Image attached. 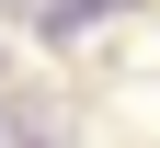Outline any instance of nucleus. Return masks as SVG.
I'll list each match as a JSON object with an SVG mask.
<instances>
[{"label": "nucleus", "instance_id": "1", "mask_svg": "<svg viewBox=\"0 0 160 148\" xmlns=\"http://www.w3.org/2000/svg\"><path fill=\"white\" fill-rule=\"evenodd\" d=\"M114 12H126V0H57V12H46V34H92V23H114Z\"/></svg>", "mask_w": 160, "mask_h": 148}]
</instances>
